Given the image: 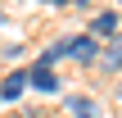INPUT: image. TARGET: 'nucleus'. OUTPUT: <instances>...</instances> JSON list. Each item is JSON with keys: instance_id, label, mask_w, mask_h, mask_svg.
Returning a JSON list of instances; mask_svg holds the SVG:
<instances>
[{"instance_id": "nucleus-1", "label": "nucleus", "mask_w": 122, "mask_h": 118, "mask_svg": "<svg viewBox=\"0 0 122 118\" xmlns=\"http://www.w3.org/2000/svg\"><path fill=\"white\" fill-rule=\"evenodd\" d=\"M100 55H104V45L86 32V36H72V64H81V68H91V64H100Z\"/></svg>"}, {"instance_id": "nucleus-2", "label": "nucleus", "mask_w": 122, "mask_h": 118, "mask_svg": "<svg viewBox=\"0 0 122 118\" xmlns=\"http://www.w3.org/2000/svg\"><path fill=\"white\" fill-rule=\"evenodd\" d=\"M27 77H32V91H41V96H59L63 91L59 86V73L50 64H41V59H36V68H27Z\"/></svg>"}, {"instance_id": "nucleus-3", "label": "nucleus", "mask_w": 122, "mask_h": 118, "mask_svg": "<svg viewBox=\"0 0 122 118\" xmlns=\"http://www.w3.org/2000/svg\"><path fill=\"white\" fill-rule=\"evenodd\" d=\"M32 86V77H27V68H14L5 82H0V105H14V100H23V91Z\"/></svg>"}, {"instance_id": "nucleus-4", "label": "nucleus", "mask_w": 122, "mask_h": 118, "mask_svg": "<svg viewBox=\"0 0 122 118\" xmlns=\"http://www.w3.org/2000/svg\"><path fill=\"white\" fill-rule=\"evenodd\" d=\"M91 36H95V41H100V36H109V41H113V36H118V9L95 14V18H91Z\"/></svg>"}, {"instance_id": "nucleus-5", "label": "nucleus", "mask_w": 122, "mask_h": 118, "mask_svg": "<svg viewBox=\"0 0 122 118\" xmlns=\"http://www.w3.org/2000/svg\"><path fill=\"white\" fill-rule=\"evenodd\" d=\"M100 68L104 73H122V32L104 45V55H100Z\"/></svg>"}, {"instance_id": "nucleus-6", "label": "nucleus", "mask_w": 122, "mask_h": 118, "mask_svg": "<svg viewBox=\"0 0 122 118\" xmlns=\"http://www.w3.org/2000/svg\"><path fill=\"white\" fill-rule=\"evenodd\" d=\"M59 59H72V36H59L54 45H45V50H41V64H50V68H54Z\"/></svg>"}, {"instance_id": "nucleus-7", "label": "nucleus", "mask_w": 122, "mask_h": 118, "mask_svg": "<svg viewBox=\"0 0 122 118\" xmlns=\"http://www.w3.org/2000/svg\"><path fill=\"white\" fill-rule=\"evenodd\" d=\"M68 109H72V118H100V105L91 96H68Z\"/></svg>"}, {"instance_id": "nucleus-8", "label": "nucleus", "mask_w": 122, "mask_h": 118, "mask_svg": "<svg viewBox=\"0 0 122 118\" xmlns=\"http://www.w3.org/2000/svg\"><path fill=\"white\" fill-rule=\"evenodd\" d=\"M72 5H81V9H86V5H91V0H72Z\"/></svg>"}, {"instance_id": "nucleus-9", "label": "nucleus", "mask_w": 122, "mask_h": 118, "mask_svg": "<svg viewBox=\"0 0 122 118\" xmlns=\"http://www.w3.org/2000/svg\"><path fill=\"white\" fill-rule=\"evenodd\" d=\"M118 100H122V77H118Z\"/></svg>"}, {"instance_id": "nucleus-10", "label": "nucleus", "mask_w": 122, "mask_h": 118, "mask_svg": "<svg viewBox=\"0 0 122 118\" xmlns=\"http://www.w3.org/2000/svg\"><path fill=\"white\" fill-rule=\"evenodd\" d=\"M0 23H5V14H0Z\"/></svg>"}]
</instances>
